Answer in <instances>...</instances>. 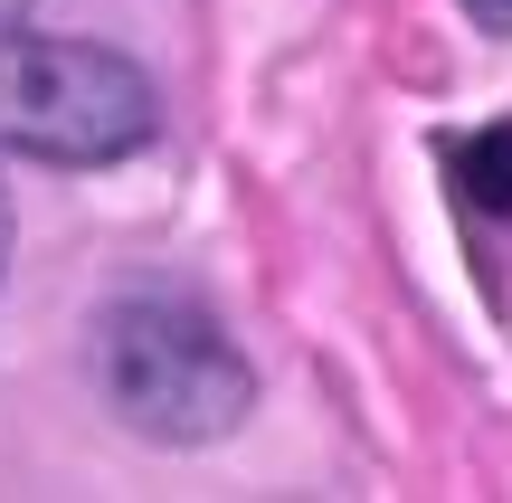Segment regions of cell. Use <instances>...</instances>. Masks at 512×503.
<instances>
[{
    "label": "cell",
    "mask_w": 512,
    "mask_h": 503,
    "mask_svg": "<svg viewBox=\"0 0 512 503\" xmlns=\"http://www.w3.org/2000/svg\"><path fill=\"white\" fill-rule=\"evenodd\" d=\"M162 143V86L105 38L0 19V162L114 171Z\"/></svg>",
    "instance_id": "obj_2"
},
{
    "label": "cell",
    "mask_w": 512,
    "mask_h": 503,
    "mask_svg": "<svg viewBox=\"0 0 512 503\" xmlns=\"http://www.w3.org/2000/svg\"><path fill=\"white\" fill-rule=\"evenodd\" d=\"M465 19H475V29H494V38H512V0H465Z\"/></svg>",
    "instance_id": "obj_4"
},
{
    "label": "cell",
    "mask_w": 512,
    "mask_h": 503,
    "mask_svg": "<svg viewBox=\"0 0 512 503\" xmlns=\"http://www.w3.org/2000/svg\"><path fill=\"white\" fill-rule=\"evenodd\" d=\"M446 171H456V200L475 209V219H503L512 228V114H494V124L475 133H446Z\"/></svg>",
    "instance_id": "obj_3"
},
{
    "label": "cell",
    "mask_w": 512,
    "mask_h": 503,
    "mask_svg": "<svg viewBox=\"0 0 512 503\" xmlns=\"http://www.w3.org/2000/svg\"><path fill=\"white\" fill-rule=\"evenodd\" d=\"M19 10H29V0H0V19H19Z\"/></svg>",
    "instance_id": "obj_6"
},
{
    "label": "cell",
    "mask_w": 512,
    "mask_h": 503,
    "mask_svg": "<svg viewBox=\"0 0 512 503\" xmlns=\"http://www.w3.org/2000/svg\"><path fill=\"white\" fill-rule=\"evenodd\" d=\"M10 247H19V228H10V200H0V276H10Z\"/></svg>",
    "instance_id": "obj_5"
},
{
    "label": "cell",
    "mask_w": 512,
    "mask_h": 503,
    "mask_svg": "<svg viewBox=\"0 0 512 503\" xmlns=\"http://www.w3.org/2000/svg\"><path fill=\"white\" fill-rule=\"evenodd\" d=\"M86 371L114 428L143 447H219L256 418V361L228 342V323L190 295L124 285L86 323Z\"/></svg>",
    "instance_id": "obj_1"
}]
</instances>
